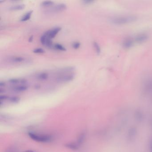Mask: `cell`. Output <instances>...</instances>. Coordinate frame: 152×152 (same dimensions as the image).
<instances>
[{"instance_id": "cell-24", "label": "cell", "mask_w": 152, "mask_h": 152, "mask_svg": "<svg viewBox=\"0 0 152 152\" xmlns=\"http://www.w3.org/2000/svg\"><path fill=\"white\" fill-rule=\"evenodd\" d=\"M93 2H94V1L92 0H84L83 1V3L85 4L92 3Z\"/></svg>"}, {"instance_id": "cell-29", "label": "cell", "mask_w": 152, "mask_h": 152, "mask_svg": "<svg viewBox=\"0 0 152 152\" xmlns=\"http://www.w3.org/2000/svg\"><path fill=\"white\" fill-rule=\"evenodd\" d=\"M40 86L39 85H36L35 86V89H39V88H40Z\"/></svg>"}, {"instance_id": "cell-31", "label": "cell", "mask_w": 152, "mask_h": 152, "mask_svg": "<svg viewBox=\"0 0 152 152\" xmlns=\"http://www.w3.org/2000/svg\"><path fill=\"white\" fill-rule=\"evenodd\" d=\"M33 152V151H27V152Z\"/></svg>"}, {"instance_id": "cell-15", "label": "cell", "mask_w": 152, "mask_h": 152, "mask_svg": "<svg viewBox=\"0 0 152 152\" xmlns=\"http://www.w3.org/2000/svg\"><path fill=\"white\" fill-rule=\"evenodd\" d=\"M93 46L95 48V49L96 50V52L98 54H99L101 53V47L99 45V44L96 42H94L93 43Z\"/></svg>"}, {"instance_id": "cell-21", "label": "cell", "mask_w": 152, "mask_h": 152, "mask_svg": "<svg viewBox=\"0 0 152 152\" xmlns=\"http://www.w3.org/2000/svg\"><path fill=\"white\" fill-rule=\"evenodd\" d=\"M33 52L36 54H43L45 52V50L42 48H36L33 50Z\"/></svg>"}, {"instance_id": "cell-8", "label": "cell", "mask_w": 152, "mask_h": 152, "mask_svg": "<svg viewBox=\"0 0 152 152\" xmlns=\"http://www.w3.org/2000/svg\"><path fill=\"white\" fill-rule=\"evenodd\" d=\"M66 8L67 7L65 4H60L53 7L51 9V10L54 12H59L66 10Z\"/></svg>"}, {"instance_id": "cell-32", "label": "cell", "mask_w": 152, "mask_h": 152, "mask_svg": "<svg viewBox=\"0 0 152 152\" xmlns=\"http://www.w3.org/2000/svg\"><path fill=\"white\" fill-rule=\"evenodd\" d=\"M5 1H2V0H0V3H1L2 2H4Z\"/></svg>"}, {"instance_id": "cell-13", "label": "cell", "mask_w": 152, "mask_h": 152, "mask_svg": "<svg viewBox=\"0 0 152 152\" xmlns=\"http://www.w3.org/2000/svg\"><path fill=\"white\" fill-rule=\"evenodd\" d=\"M48 78V74L47 73L43 72L40 73L38 76V79L40 80H46Z\"/></svg>"}, {"instance_id": "cell-16", "label": "cell", "mask_w": 152, "mask_h": 152, "mask_svg": "<svg viewBox=\"0 0 152 152\" xmlns=\"http://www.w3.org/2000/svg\"><path fill=\"white\" fill-rule=\"evenodd\" d=\"M65 146L66 147V148L71 149L72 150H77L78 149V145L75 144H74V143H71L67 144L65 145Z\"/></svg>"}, {"instance_id": "cell-26", "label": "cell", "mask_w": 152, "mask_h": 152, "mask_svg": "<svg viewBox=\"0 0 152 152\" xmlns=\"http://www.w3.org/2000/svg\"><path fill=\"white\" fill-rule=\"evenodd\" d=\"M20 83H21L22 84V85L26 84L27 83V79H21V80H20Z\"/></svg>"}, {"instance_id": "cell-30", "label": "cell", "mask_w": 152, "mask_h": 152, "mask_svg": "<svg viewBox=\"0 0 152 152\" xmlns=\"http://www.w3.org/2000/svg\"><path fill=\"white\" fill-rule=\"evenodd\" d=\"M151 152H152V144H151Z\"/></svg>"}, {"instance_id": "cell-17", "label": "cell", "mask_w": 152, "mask_h": 152, "mask_svg": "<svg viewBox=\"0 0 152 152\" xmlns=\"http://www.w3.org/2000/svg\"><path fill=\"white\" fill-rule=\"evenodd\" d=\"M54 2L51 0H46V1H44L42 3L41 5L43 6L48 7L54 5Z\"/></svg>"}, {"instance_id": "cell-5", "label": "cell", "mask_w": 152, "mask_h": 152, "mask_svg": "<svg viewBox=\"0 0 152 152\" xmlns=\"http://www.w3.org/2000/svg\"><path fill=\"white\" fill-rule=\"evenodd\" d=\"M135 44L133 38H128L124 40L122 43L123 48L126 49H129L132 47Z\"/></svg>"}, {"instance_id": "cell-7", "label": "cell", "mask_w": 152, "mask_h": 152, "mask_svg": "<svg viewBox=\"0 0 152 152\" xmlns=\"http://www.w3.org/2000/svg\"><path fill=\"white\" fill-rule=\"evenodd\" d=\"M61 29V27H56L54 28L52 30H48L46 31V32L47 33L48 36L50 38L52 39L56 36L57 34L60 32Z\"/></svg>"}, {"instance_id": "cell-3", "label": "cell", "mask_w": 152, "mask_h": 152, "mask_svg": "<svg viewBox=\"0 0 152 152\" xmlns=\"http://www.w3.org/2000/svg\"><path fill=\"white\" fill-rule=\"evenodd\" d=\"M40 41L43 45L46 46V47H49L50 48H53L54 46H53L52 39L50 38L48 36L46 32H45L42 35L40 38Z\"/></svg>"}, {"instance_id": "cell-4", "label": "cell", "mask_w": 152, "mask_h": 152, "mask_svg": "<svg viewBox=\"0 0 152 152\" xmlns=\"http://www.w3.org/2000/svg\"><path fill=\"white\" fill-rule=\"evenodd\" d=\"M135 43H141L145 42L148 39V35L146 33H140L133 38Z\"/></svg>"}, {"instance_id": "cell-9", "label": "cell", "mask_w": 152, "mask_h": 152, "mask_svg": "<svg viewBox=\"0 0 152 152\" xmlns=\"http://www.w3.org/2000/svg\"><path fill=\"white\" fill-rule=\"evenodd\" d=\"M33 10H30V11L28 12L27 13H26L23 17H22L21 19V22H26L27 21L29 20L31 16V15L33 13Z\"/></svg>"}, {"instance_id": "cell-19", "label": "cell", "mask_w": 152, "mask_h": 152, "mask_svg": "<svg viewBox=\"0 0 152 152\" xmlns=\"http://www.w3.org/2000/svg\"><path fill=\"white\" fill-rule=\"evenodd\" d=\"M9 100L11 102L17 103L20 101V98L19 97L13 96V97H10V98H9Z\"/></svg>"}, {"instance_id": "cell-20", "label": "cell", "mask_w": 152, "mask_h": 152, "mask_svg": "<svg viewBox=\"0 0 152 152\" xmlns=\"http://www.w3.org/2000/svg\"><path fill=\"white\" fill-rule=\"evenodd\" d=\"M75 69V67L73 66H68L63 68L62 69H61V71H66V72H69V71H72Z\"/></svg>"}, {"instance_id": "cell-2", "label": "cell", "mask_w": 152, "mask_h": 152, "mask_svg": "<svg viewBox=\"0 0 152 152\" xmlns=\"http://www.w3.org/2000/svg\"><path fill=\"white\" fill-rule=\"evenodd\" d=\"M28 135L31 139L38 142H49L52 139V137L50 136L38 135L33 132H29Z\"/></svg>"}, {"instance_id": "cell-18", "label": "cell", "mask_w": 152, "mask_h": 152, "mask_svg": "<svg viewBox=\"0 0 152 152\" xmlns=\"http://www.w3.org/2000/svg\"><path fill=\"white\" fill-rule=\"evenodd\" d=\"M85 137V133H82L80 136H79V138L78 139V145H80L82 143H83V142L84 139Z\"/></svg>"}, {"instance_id": "cell-12", "label": "cell", "mask_w": 152, "mask_h": 152, "mask_svg": "<svg viewBox=\"0 0 152 152\" xmlns=\"http://www.w3.org/2000/svg\"><path fill=\"white\" fill-rule=\"evenodd\" d=\"M25 5L23 4L18 5L10 7V10H22L25 8Z\"/></svg>"}, {"instance_id": "cell-14", "label": "cell", "mask_w": 152, "mask_h": 152, "mask_svg": "<svg viewBox=\"0 0 152 152\" xmlns=\"http://www.w3.org/2000/svg\"><path fill=\"white\" fill-rule=\"evenodd\" d=\"M53 48L56 50H59L60 51H66V49L63 45L60 44H55L54 45Z\"/></svg>"}, {"instance_id": "cell-23", "label": "cell", "mask_w": 152, "mask_h": 152, "mask_svg": "<svg viewBox=\"0 0 152 152\" xmlns=\"http://www.w3.org/2000/svg\"><path fill=\"white\" fill-rule=\"evenodd\" d=\"M81 45L80 43L79 42H76L73 43L72 44V47L75 49H79Z\"/></svg>"}, {"instance_id": "cell-10", "label": "cell", "mask_w": 152, "mask_h": 152, "mask_svg": "<svg viewBox=\"0 0 152 152\" xmlns=\"http://www.w3.org/2000/svg\"><path fill=\"white\" fill-rule=\"evenodd\" d=\"M28 86L25 85H22L21 86H18L16 87L15 88L13 89V90L17 92H23L27 91V90L28 89Z\"/></svg>"}, {"instance_id": "cell-1", "label": "cell", "mask_w": 152, "mask_h": 152, "mask_svg": "<svg viewBox=\"0 0 152 152\" xmlns=\"http://www.w3.org/2000/svg\"><path fill=\"white\" fill-rule=\"evenodd\" d=\"M137 19V17L134 15H124L112 17L109 21L114 25H124L135 22Z\"/></svg>"}, {"instance_id": "cell-25", "label": "cell", "mask_w": 152, "mask_h": 152, "mask_svg": "<svg viewBox=\"0 0 152 152\" xmlns=\"http://www.w3.org/2000/svg\"><path fill=\"white\" fill-rule=\"evenodd\" d=\"M9 98V97L8 96H5V95H2V96H0V100H5V99H7Z\"/></svg>"}, {"instance_id": "cell-11", "label": "cell", "mask_w": 152, "mask_h": 152, "mask_svg": "<svg viewBox=\"0 0 152 152\" xmlns=\"http://www.w3.org/2000/svg\"><path fill=\"white\" fill-rule=\"evenodd\" d=\"M10 61L13 63H21L24 61V58L22 57H13L10 58Z\"/></svg>"}, {"instance_id": "cell-22", "label": "cell", "mask_w": 152, "mask_h": 152, "mask_svg": "<svg viewBox=\"0 0 152 152\" xmlns=\"http://www.w3.org/2000/svg\"><path fill=\"white\" fill-rule=\"evenodd\" d=\"M9 82L11 84H16L20 83V79H11L9 80Z\"/></svg>"}, {"instance_id": "cell-27", "label": "cell", "mask_w": 152, "mask_h": 152, "mask_svg": "<svg viewBox=\"0 0 152 152\" xmlns=\"http://www.w3.org/2000/svg\"><path fill=\"white\" fill-rule=\"evenodd\" d=\"M5 83L4 82L0 81V87H5Z\"/></svg>"}, {"instance_id": "cell-28", "label": "cell", "mask_w": 152, "mask_h": 152, "mask_svg": "<svg viewBox=\"0 0 152 152\" xmlns=\"http://www.w3.org/2000/svg\"><path fill=\"white\" fill-rule=\"evenodd\" d=\"M33 35H32V36H31L30 37V38H29V40H28V41H29V42H30V43H31L32 41H33Z\"/></svg>"}, {"instance_id": "cell-6", "label": "cell", "mask_w": 152, "mask_h": 152, "mask_svg": "<svg viewBox=\"0 0 152 152\" xmlns=\"http://www.w3.org/2000/svg\"><path fill=\"white\" fill-rule=\"evenodd\" d=\"M75 76L73 74L66 75L65 76H60L56 79L57 81L62 82H69L74 79Z\"/></svg>"}]
</instances>
